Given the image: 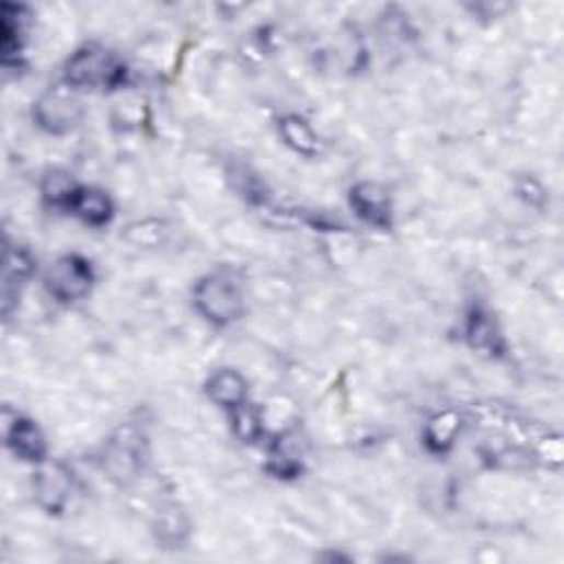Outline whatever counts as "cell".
Listing matches in <instances>:
<instances>
[{
    "mask_svg": "<svg viewBox=\"0 0 564 564\" xmlns=\"http://www.w3.org/2000/svg\"><path fill=\"white\" fill-rule=\"evenodd\" d=\"M36 269V261L27 248L8 243L5 248V267H3V311L12 313L14 302L21 296V289L27 285Z\"/></svg>",
    "mask_w": 564,
    "mask_h": 564,
    "instance_id": "obj_11",
    "label": "cell"
},
{
    "mask_svg": "<svg viewBox=\"0 0 564 564\" xmlns=\"http://www.w3.org/2000/svg\"><path fill=\"white\" fill-rule=\"evenodd\" d=\"M232 428L243 444H256L263 437L261 413L245 402L243 406L232 411Z\"/></svg>",
    "mask_w": 564,
    "mask_h": 564,
    "instance_id": "obj_19",
    "label": "cell"
},
{
    "mask_svg": "<svg viewBox=\"0 0 564 564\" xmlns=\"http://www.w3.org/2000/svg\"><path fill=\"white\" fill-rule=\"evenodd\" d=\"M195 309L212 324L228 326L245 313L241 285L228 272H212L197 280L193 289Z\"/></svg>",
    "mask_w": 564,
    "mask_h": 564,
    "instance_id": "obj_2",
    "label": "cell"
},
{
    "mask_svg": "<svg viewBox=\"0 0 564 564\" xmlns=\"http://www.w3.org/2000/svg\"><path fill=\"white\" fill-rule=\"evenodd\" d=\"M82 104L67 91L54 89L34 104L36 124L49 135H67L82 122Z\"/></svg>",
    "mask_w": 564,
    "mask_h": 564,
    "instance_id": "obj_6",
    "label": "cell"
},
{
    "mask_svg": "<svg viewBox=\"0 0 564 564\" xmlns=\"http://www.w3.org/2000/svg\"><path fill=\"white\" fill-rule=\"evenodd\" d=\"M248 380L234 368H221L206 382L208 398L230 413L248 402Z\"/></svg>",
    "mask_w": 564,
    "mask_h": 564,
    "instance_id": "obj_12",
    "label": "cell"
},
{
    "mask_svg": "<svg viewBox=\"0 0 564 564\" xmlns=\"http://www.w3.org/2000/svg\"><path fill=\"white\" fill-rule=\"evenodd\" d=\"M278 130L280 137L285 139V143L302 154V157H318L322 152V139L318 137V133L311 128V124L300 117V115H285L278 122Z\"/></svg>",
    "mask_w": 564,
    "mask_h": 564,
    "instance_id": "obj_15",
    "label": "cell"
},
{
    "mask_svg": "<svg viewBox=\"0 0 564 564\" xmlns=\"http://www.w3.org/2000/svg\"><path fill=\"white\" fill-rule=\"evenodd\" d=\"M3 430L8 448L23 461L43 463L47 459V439L36 422L12 415L8 408L3 413Z\"/></svg>",
    "mask_w": 564,
    "mask_h": 564,
    "instance_id": "obj_7",
    "label": "cell"
},
{
    "mask_svg": "<svg viewBox=\"0 0 564 564\" xmlns=\"http://www.w3.org/2000/svg\"><path fill=\"white\" fill-rule=\"evenodd\" d=\"M82 191V185L65 170H51L43 176L41 193L47 206L60 208V210H71L78 193Z\"/></svg>",
    "mask_w": 564,
    "mask_h": 564,
    "instance_id": "obj_16",
    "label": "cell"
},
{
    "mask_svg": "<svg viewBox=\"0 0 564 564\" xmlns=\"http://www.w3.org/2000/svg\"><path fill=\"white\" fill-rule=\"evenodd\" d=\"M465 339L470 348L485 353L490 357H503L507 353V342L494 315L483 307H472L465 315Z\"/></svg>",
    "mask_w": 564,
    "mask_h": 564,
    "instance_id": "obj_10",
    "label": "cell"
},
{
    "mask_svg": "<svg viewBox=\"0 0 564 564\" xmlns=\"http://www.w3.org/2000/svg\"><path fill=\"white\" fill-rule=\"evenodd\" d=\"M69 212L91 228H104L113 221L115 206L106 193L95 191V187H82Z\"/></svg>",
    "mask_w": 564,
    "mask_h": 564,
    "instance_id": "obj_14",
    "label": "cell"
},
{
    "mask_svg": "<svg viewBox=\"0 0 564 564\" xmlns=\"http://www.w3.org/2000/svg\"><path fill=\"white\" fill-rule=\"evenodd\" d=\"M348 204L366 226L389 232L393 228L391 193L378 181H359L350 187Z\"/></svg>",
    "mask_w": 564,
    "mask_h": 564,
    "instance_id": "obj_5",
    "label": "cell"
},
{
    "mask_svg": "<svg viewBox=\"0 0 564 564\" xmlns=\"http://www.w3.org/2000/svg\"><path fill=\"white\" fill-rule=\"evenodd\" d=\"M73 490V474L67 470L65 463H41V470L34 479V492L38 505L49 514H60L71 496Z\"/></svg>",
    "mask_w": 564,
    "mask_h": 564,
    "instance_id": "obj_8",
    "label": "cell"
},
{
    "mask_svg": "<svg viewBox=\"0 0 564 564\" xmlns=\"http://www.w3.org/2000/svg\"><path fill=\"white\" fill-rule=\"evenodd\" d=\"M126 65L102 45L78 49L65 65V82L73 89H122L126 84Z\"/></svg>",
    "mask_w": 564,
    "mask_h": 564,
    "instance_id": "obj_1",
    "label": "cell"
},
{
    "mask_svg": "<svg viewBox=\"0 0 564 564\" xmlns=\"http://www.w3.org/2000/svg\"><path fill=\"white\" fill-rule=\"evenodd\" d=\"M95 283V269L91 261L80 254L60 256L45 276L47 291L62 304L84 300Z\"/></svg>",
    "mask_w": 564,
    "mask_h": 564,
    "instance_id": "obj_4",
    "label": "cell"
},
{
    "mask_svg": "<svg viewBox=\"0 0 564 564\" xmlns=\"http://www.w3.org/2000/svg\"><path fill=\"white\" fill-rule=\"evenodd\" d=\"M146 461H148V437L139 426L122 424L104 446V454H102L104 472L113 481L126 485L143 472Z\"/></svg>",
    "mask_w": 564,
    "mask_h": 564,
    "instance_id": "obj_3",
    "label": "cell"
},
{
    "mask_svg": "<svg viewBox=\"0 0 564 564\" xmlns=\"http://www.w3.org/2000/svg\"><path fill=\"white\" fill-rule=\"evenodd\" d=\"M461 430H463V417L459 415V411L454 408L441 411L426 422L424 444L433 454H446L454 448Z\"/></svg>",
    "mask_w": 564,
    "mask_h": 564,
    "instance_id": "obj_13",
    "label": "cell"
},
{
    "mask_svg": "<svg viewBox=\"0 0 564 564\" xmlns=\"http://www.w3.org/2000/svg\"><path fill=\"white\" fill-rule=\"evenodd\" d=\"M27 21L30 10L25 5L3 3L0 8V58H3L5 69L21 65Z\"/></svg>",
    "mask_w": 564,
    "mask_h": 564,
    "instance_id": "obj_9",
    "label": "cell"
},
{
    "mask_svg": "<svg viewBox=\"0 0 564 564\" xmlns=\"http://www.w3.org/2000/svg\"><path fill=\"white\" fill-rule=\"evenodd\" d=\"M267 470L276 476V479H296L302 474V454L296 448V439L285 435L280 437L269 454V463Z\"/></svg>",
    "mask_w": 564,
    "mask_h": 564,
    "instance_id": "obj_18",
    "label": "cell"
},
{
    "mask_svg": "<svg viewBox=\"0 0 564 564\" xmlns=\"http://www.w3.org/2000/svg\"><path fill=\"white\" fill-rule=\"evenodd\" d=\"M154 536L163 549H179L191 536V522L176 505H168L157 514Z\"/></svg>",
    "mask_w": 564,
    "mask_h": 564,
    "instance_id": "obj_17",
    "label": "cell"
}]
</instances>
